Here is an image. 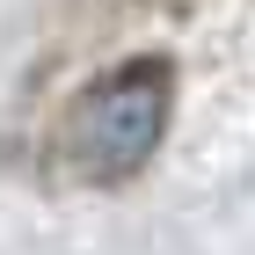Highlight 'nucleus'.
<instances>
[{
	"mask_svg": "<svg viewBox=\"0 0 255 255\" xmlns=\"http://www.w3.org/2000/svg\"><path fill=\"white\" fill-rule=\"evenodd\" d=\"M175 117V59L160 51H138V59L102 66L59 117V168L73 182H131L146 160L160 153Z\"/></svg>",
	"mask_w": 255,
	"mask_h": 255,
	"instance_id": "nucleus-1",
	"label": "nucleus"
}]
</instances>
